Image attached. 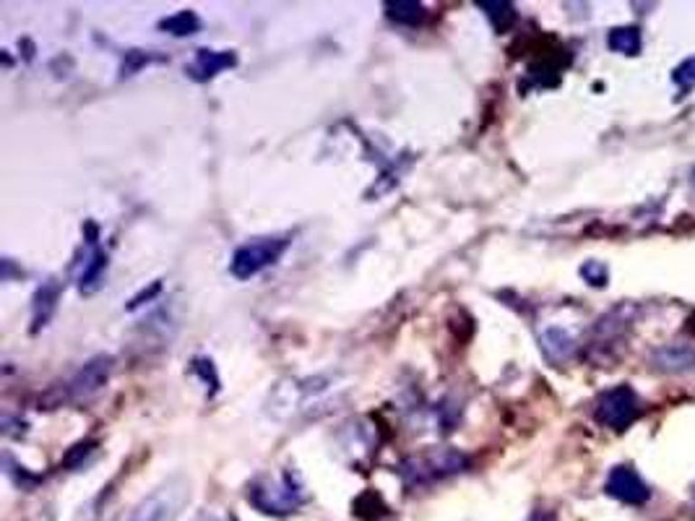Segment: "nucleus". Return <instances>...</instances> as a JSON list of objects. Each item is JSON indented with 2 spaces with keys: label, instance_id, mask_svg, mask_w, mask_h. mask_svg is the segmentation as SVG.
Here are the masks:
<instances>
[{
  "label": "nucleus",
  "instance_id": "f257e3e1",
  "mask_svg": "<svg viewBox=\"0 0 695 521\" xmlns=\"http://www.w3.org/2000/svg\"><path fill=\"white\" fill-rule=\"evenodd\" d=\"M344 391H347L344 378L337 373L290 375L271 386L263 401V412L274 422L308 420L338 404Z\"/></svg>",
  "mask_w": 695,
  "mask_h": 521
},
{
  "label": "nucleus",
  "instance_id": "f03ea898",
  "mask_svg": "<svg viewBox=\"0 0 695 521\" xmlns=\"http://www.w3.org/2000/svg\"><path fill=\"white\" fill-rule=\"evenodd\" d=\"M248 503L266 516H290L308 503V493L297 472L284 469L279 478H255L248 485Z\"/></svg>",
  "mask_w": 695,
  "mask_h": 521
},
{
  "label": "nucleus",
  "instance_id": "7ed1b4c3",
  "mask_svg": "<svg viewBox=\"0 0 695 521\" xmlns=\"http://www.w3.org/2000/svg\"><path fill=\"white\" fill-rule=\"evenodd\" d=\"M463 469H469V457L459 449L443 446V449H430L424 454L404 458L399 464V478L409 490H414V487H424L453 475H462Z\"/></svg>",
  "mask_w": 695,
  "mask_h": 521
},
{
  "label": "nucleus",
  "instance_id": "20e7f679",
  "mask_svg": "<svg viewBox=\"0 0 695 521\" xmlns=\"http://www.w3.org/2000/svg\"><path fill=\"white\" fill-rule=\"evenodd\" d=\"M190 500V485L186 478H169L141 498L123 519L118 521H177Z\"/></svg>",
  "mask_w": 695,
  "mask_h": 521
},
{
  "label": "nucleus",
  "instance_id": "39448f33",
  "mask_svg": "<svg viewBox=\"0 0 695 521\" xmlns=\"http://www.w3.org/2000/svg\"><path fill=\"white\" fill-rule=\"evenodd\" d=\"M290 246H292V237H290V235H263V237H253V240L243 243L240 248L232 253L230 274L237 282H248V279L258 276L261 271L274 266L276 261L287 253Z\"/></svg>",
  "mask_w": 695,
  "mask_h": 521
},
{
  "label": "nucleus",
  "instance_id": "423d86ee",
  "mask_svg": "<svg viewBox=\"0 0 695 521\" xmlns=\"http://www.w3.org/2000/svg\"><path fill=\"white\" fill-rule=\"evenodd\" d=\"M115 368L112 354H97L89 362H84L76 373L71 375L65 383H61V389H52L47 394V401L61 407V404H73V401H86L94 394H100L107 386L109 375Z\"/></svg>",
  "mask_w": 695,
  "mask_h": 521
},
{
  "label": "nucleus",
  "instance_id": "0eeeda50",
  "mask_svg": "<svg viewBox=\"0 0 695 521\" xmlns=\"http://www.w3.org/2000/svg\"><path fill=\"white\" fill-rule=\"evenodd\" d=\"M638 412H641L638 410V396L631 386H614L610 391H605L596 399V407H594L596 422L605 425V428H612V430L631 428V422H635Z\"/></svg>",
  "mask_w": 695,
  "mask_h": 521
},
{
  "label": "nucleus",
  "instance_id": "6e6552de",
  "mask_svg": "<svg viewBox=\"0 0 695 521\" xmlns=\"http://www.w3.org/2000/svg\"><path fill=\"white\" fill-rule=\"evenodd\" d=\"M91 227V235L86 237V253H84V269L79 274V292L81 294H91L102 287L105 282V271H107V253L105 248L97 243L100 240V232H97V225L89 222Z\"/></svg>",
  "mask_w": 695,
  "mask_h": 521
},
{
  "label": "nucleus",
  "instance_id": "1a4fd4ad",
  "mask_svg": "<svg viewBox=\"0 0 695 521\" xmlns=\"http://www.w3.org/2000/svg\"><path fill=\"white\" fill-rule=\"evenodd\" d=\"M605 490L610 493L612 498L631 503V506H641V503H646V500L652 498L649 485L641 479V475L633 467H614V469H610Z\"/></svg>",
  "mask_w": 695,
  "mask_h": 521
},
{
  "label": "nucleus",
  "instance_id": "9d476101",
  "mask_svg": "<svg viewBox=\"0 0 695 521\" xmlns=\"http://www.w3.org/2000/svg\"><path fill=\"white\" fill-rule=\"evenodd\" d=\"M237 65V55L232 50H209V47H201L195 50L193 61L186 65V76L193 79L195 83H206L211 82L214 76H219L222 71L227 68H234Z\"/></svg>",
  "mask_w": 695,
  "mask_h": 521
},
{
  "label": "nucleus",
  "instance_id": "9b49d317",
  "mask_svg": "<svg viewBox=\"0 0 695 521\" xmlns=\"http://www.w3.org/2000/svg\"><path fill=\"white\" fill-rule=\"evenodd\" d=\"M653 368L662 373H685L695 368V344L688 342H674L664 344L653 352Z\"/></svg>",
  "mask_w": 695,
  "mask_h": 521
},
{
  "label": "nucleus",
  "instance_id": "f8f14e48",
  "mask_svg": "<svg viewBox=\"0 0 695 521\" xmlns=\"http://www.w3.org/2000/svg\"><path fill=\"white\" fill-rule=\"evenodd\" d=\"M61 292H63V285L58 279H47V282H43V287L34 292V300H32V333H37L50 323L52 313L58 311Z\"/></svg>",
  "mask_w": 695,
  "mask_h": 521
},
{
  "label": "nucleus",
  "instance_id": "ddd939ff",
  "mask_svg": "<svg viewBox=\"0 0 695 521\" xmlns=\"http://www.w3.org/2000/svg\"><path fill=\"white\" fill-rule=\"evenodd\" d=\"M539 347H542V352H545L549 362L560 365V362L570 360L573 352H576V339L566 329H560V326H549L539 336Z\"/></svg>",
  "mask_w": 695,
  "mask_h": 521
},
{
  "label": "nucleus",
  "instance_id": "4468645a",
  "mask_svg": "<svg viewBox=\"0 0 695 521\" xmlns=\"http://www.w3.org/2000/svg\"><path fill=\"white\" fill-rule=\"evenodd\" d=\"M477 8L485 14L490 24H492V29L495 32H508L516 21H519V11H516V5L513 3H508V0H480L477 3Z\"/></svg>",
  "mask_w": 695,
  "mask_h": 521
},
{
  "label": "nucleus",
  "instance_id": "2eb2a0df",
  "mask_svg": "<svg viewBox=\"0 0 695 521\" xmlns=\"http://www.w3.org/2000/svg\"><path fill=\"white\" fill-rule=\"evenodd\" d=\"M383 8H386V16L399 26H417L427 19L424 5L417 0H388Z\"/></svg>",
  "mask_w": 695,
  "mask_h": 521
},
{
  "label": "nucleus",
  "instance_id": "dca6fc26",
  "mask_svg": "<svg viewBox=\"0 0 695 521\" xmlns=\"http://www.w3.org/2000/svg\"><path fill=\"white\" fill-rule=\"evenodd\" d=\"M607 47L620 55H638L641 53V29L638 26H617L607 34Z\"/></svg>",
  "mask_w": 695,
  "mask_h": 521
},
{
  "label": "nucleus",
  "instance_id": "f3484780",
  "mask_svg": "<svg viewBox=\"0 0 695 521\" xmlns=\"http://www.w3.org/2000/svg\"><path fill=\"white\" fill-rule=\"evenodd\" d=\"M159 29L172 34V37H190V34L201 32V19L193 11H177L175 16L159 21Z\"/></svg>",
  "mask_w": 695,
  "mask_h": 521
},
{
  "label": "nucleus",
  "instance_id": "a211bd4d",
  "mask_svg": "<svg viewBox=\"0 0 695 521\" xmlns=\"http://www.w3.org/2000/svg\"><path fill=\"white\" fill-rule=\"evenodd\" d=\"M165 58L162 55H154V53H148V50H126V55H123V65H120V76L128 79V76H133V73H138L141 68H147L151 63H162Z\"/></svg>",
  "mask_w": 695,
  "mask_h": 521
},
{
  "label": "nucleus",
  "instance_id": "6ab92c4d",
  "mask_svg": "<svg viewBox=\"0 0 695 521\" xmlns=\"http://www.w3.org/2000/svg\"><path fill=\"white\" fill-rule=\"evenodd\" d=\"M190 371L195 375H201V381L206 383V389H214V394L219 391V375H216V368H214V362H211L209 357H195L193 360V365H190Z\"/></svg>",
  "mask_w": 695,
  "mask_h": 521
},
{
  "label": "nucleus",
  "instance_id": "aec40b11",
  "mask_svg": "<svg viewBox=\"0 0 695 521\" xmlns=\"http://www.w3.org/2000/svg\"><path fill=\"white\" fill-rule=\"evenodd\" d=\"M94 446H97L94 440H81V443H76V446L65 454L63 464L68 467V469H79V467L86 461V457L94 451Z\"/></svg>",
  "mask_w": 695,
  "mask_h": 521
},
{
  "label": "nucleus",
  "instance_id": "412c9836",
  "mask_svg": "<svg viewBox=\"0 0 695 521\" xmlns=\"http://www.w3.org/2000/svg\"><path fill=\"white\" fill-rule=\"evenodd\" d=\"M581 276L594 285V287H605L607 285V266L605 264H599V261H586L584 266H581Z\"/></svg>",
  "mask_w": 695,
  "mask_h": 521
},
{
  "label": "nucleus",
  "instance_id": "4be33fe9",
  "mask_svg": "<svg viewBox=\"0 0 695 521\" xmlns=\"http://www.w3.org/2000/svg\"><path fill=\"white\" fill-rule=\"evenodd\" d=\"M672 82L677 83L682 92H688L690 86H695V58H688L682 65H677V68H674Z\"/></svg>",
  "mask_w": 695,
  "mask_h": 521
},
{
  "label": "nucleus",
  "instance_id": "5701e85b",
  "mask_svg": "<svg viewBox=\"0 0 695 521\" xmlns=\"http://www.w3.org/2000/svg\"><path fill=\"white\" fill-rule=\"evenodd\" d=\"M527 521H555V516L549 511H534Z\"/></svg>",
  "mask_w": 695,
  "mask_h": 521
},
{
  "label": "nucleus",
  "instance_id": "b1692460",
  "mask_svg": "<svg viewBox=\"0 0 695 521\" xmlns=\"http://www.w3.org/2000/svg\"><path fill=\"white\" fill-rule=\"evenodd\" d=\"M693 188H695V172H693Z\"/></svg>",
  "mask_w": 695,
  "mask_h": 521
},
{
  "label": "nucleus",
  "instance_id": "393cba45",
  "mask_svg": "<svg viewBox=\"0 0 695 521\" xmlns=\"http://www.w3.org/2000/svg\"><path fill=\"white\" fill-rule=\"evenodd\" d=\"M198 521H214V519H198Z\"/></svg>",
  "mask_w": 695,
  "mask_h": 521
}]
</instances>
